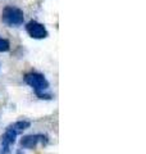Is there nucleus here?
Returning a JSON list of instances; mask_svg holds the SVG:
<instances>
[{
  "mask_svg": "<svg viewBox=\"0 0 146 154\" xmlns=\"http://www.w3.org/2000/svg\"><path fill=\"white\" fill-rule=\"evenodd\" d=\"M31 126L28 121H17L11 126H8L5 132L0 137V154H11L12 146L16 143V139L19 134H22L24 130H27Z\"/></svg>",
  "mask_w": 146,
  "mask_h": 154,
  "instance_id": "nucleus-1",
  "label": "nucleus"
},
{
  "mask_svg": "<svg viewBox=\"0 0 146 154\" xmlns=\"http://www.w3.org/2000/svg\"><path fill=\"white\" fill-rule=\"evenodd\" d=\"M23 80L28 86H31L33 89V91L40 99H51V94L46 93L49 90V82L42 73L31 72V73H27L24 76Z\"/></svg>",
  "mask_w": 146,
  "mask_h": 154,
  "instance_id": "nucleus-2",
  "label": "nucleus"
},
{
  "mask_svg": "<svg viewBox=\"0 0 146 154\" xmlns=\"http://www.w3.org/2000/svg\"><path fill=\"white\" fill-rule=\"evenodd\" d=\"M2 21L9 27L21 26L24 22L23 11L16 7H5L2 13Z\"/></svg>",
  "mask_w": 146,
  "mask_h": 154,
  "instance_id": "nucleus-3",
  "label": "nucleus"
},
{
  "mask_svg": "<svg viewBox=\"0 0 146 154\" xmlns=\"http://www.w3.org/2000/svg\"><path fill=\"white\" fill-rule=\"evenodd\" d=\"M49 143V139L46 135L42 134H36V135H27V136H23L21 140V146L24 149H33L36 148L38 144L41 145H46Z\"/></svg>",
  "mask_w": 146,
  "mask_h": 154,
  "instance_id": "nucleus-4",
  "label": "nucleus"
},
{
  "mask_svg": "<svg viewBox=\"0 0 146 154\" xmlns=\"http://www.w3.org/2000/svg\"><path fill=\"white\" fill-rule=\"evenodd\" d=\"M26 31L32 38H37V40L46 38L49 36L45 26L41 25V23H38V22H36V21H30L28 22L26 25Z\"/></svg>",
  "mask_w": 146,
  "mask_h": 154,
  "instance_id": "nucleus-5",
  "label": "nucleus"
},
{
  "mask_svg": "<svg viewBox=\"0 0 146 154\" xmlns=\"http://www.w3.org/2000/svg\"><path fill=\"white\" fill-rule=\"evenodd\" d=\"M11 49V44L7 38H2L0 37V53H5V51H9Z\"/></svg>",
  "mask_w": 146,
  "mask_h": 154,
  "instance_id": "nucleus-6",
  "label": "nucleus"
},
{
  "mask_svg": "<svg viewBox=\"0 0 146 154\" xmlns=\"http://www.w3.org/2000/svg\"><path fill=\"white\" fill-rule=\"evenodd\" d=\"M17 154H22V152H17Z\"/></svg>",
  "mask_w": 146,
  "mask_h": 154,
  "instance_id": "nucleus-7",
  "label": "nucleus"
}]
</instances>
